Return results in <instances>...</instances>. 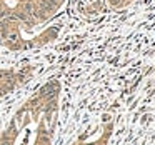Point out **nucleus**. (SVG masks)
Masks as SVG:
<instances>
[{
	"label": "nucleus",
	"mask_w": 155,
	"mask_h": 145,
	"mask_svg": "<svg viewBox=\"0 0 155 145\" xmlns=\"http://www.w3.org/2000/svg\"><path fill=\"white\" fill-rule=\"evenodd\" d=\"M47 102H48L47 94L45 95L40 94L38 97L28 102L17 114V117L14 118L10 127L7 128L2 140L5 142L45 140L44 135L47 133V127L48 122H50L48 117L52 115V107L47 105Z\"/></svg>",
	"instance_id": "nucleus-1"
},
{
	"label": "nucleus",
	"mask_w": 155,
	"mask_h": 145,
	"mask_svg": "<svg viewBox=\"0 0 155 145\" xmlns=\"http://www.w3.org/2000/svg\"><path fill=\"white\" fill-rule=\"evenodd\" d=\"M58 0H0V28L2 32L24 22L35 25L48 18Z\"/></svg>",
	"instance_id": "nucleus-2"
},
{
	"label": "nucleus",
	"mask_w": 155,
	"mask_h": 145,
	"mask_svg": "<svg viewBox=\"0 0 155 145\" xmlns=\"http://www.w3.org/2000/svg\"><path fill=\"white\" fill-rule=\"evenodd\" d=\"M17 82H18L17 74L8 72V70H0V97L5 94V90L14 87Z\"/></svg>",
	"instance_id": "nucleus-3"
}]
</instances>
